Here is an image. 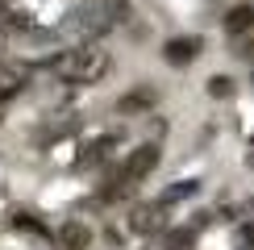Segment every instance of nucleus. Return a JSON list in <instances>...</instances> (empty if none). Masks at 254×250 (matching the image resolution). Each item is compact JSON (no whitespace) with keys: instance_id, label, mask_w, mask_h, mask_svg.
Instances as JSON below:
<instances>
[{"instance_id":"obj_12","label":"nucleus","mask_w":254,"mask_h":250,"mask_svg":"<svg viewBox=\"0 0 254 250\" xmlns=\"http://www.w3.org/2000/svg\"><path fill=\"white\" fill-rule=\"evenodd\" d=\"M17 229H29V234H42V225L34 221V217H25V213H17V221H13Z\"/></svg>"},{"instance_id":"obj_7","label":"nucleus","mask_w":254,"mask_h":250,"mask_svg":"<svg viewBox=\"0 0 254 250\" xmlns=\"http://www.w3.org/2000/svg\"><path fill=\"white\" fill-rule=\"evenodd\" d=\"M163 225V213H158V204H142L133 213V229L137 234H154V229Z\"/></svg>"},{"instance_id":"obj_1","label":"nucleus","mask_w":254,"mask_h":250,"mask_svg":"<svg viewBox=\"0 0 254 250\" xmlns=\"http://www.w3.org/2000/svg\"><path fill=\"white\" fill-rule=\"evenodd\" d=\"M55 71H59V79H67V83H100L113 71V59H109L104 46H75V50H67V55L55 62Z\"/></svg>"},{"instance_id":"obj_4","label":"nucleus","mask_w":254,"mask_h":250,"mask_svg":"<svg viewBox=\"0 0 254 250\" xmlns=\"http://www.w3.org/2000/svg\"><path fill=\"white\" fill-rule=\"evenodd\" d=\"M200 46H204L200 38H171V42L163 46V59L171 62V67H184V62H192V59L200 55Z\"/></svg>"},{"instance_id":"obj_6","label":"nucleus","mask_w":254,"mask_h":250,"mask_svg":"<svg viewBox=\"0 0 254 250\" xmlns=\"http://www.w3.org/2000/svg\"><path fill=\"white\" fill-rule=\"evenodd\" d=\"M246 29H254V8L250 4H234V8H229V13H225V34H246Z\"/></svg>"},{"instance_id":"obj_11","label":"nucleus","mask_w":254,"mask_h":250,"mask_svg":"<svg viewBox=\"0 0 254 250\" xmlns=\"http://www.w3.org/2000/svg\"><path fill=\"white\" fill-rule=\"evenodd\" d=\"M192 242H196V229H175V234H171V250H184Z\"/></svg>"},{"instance_id":"obj_9","label":"nucleus","mask_w":254,"mask_h":250,"mask_svg":"<svg viewBox=\"0 0 254 250\" xmlns=\"http://www.w3.org/2000/svg\"><path fill=\"white\" fill-rule=\"evenodd\" d=\"M229 92H234V79H225V75H213V79H208V96H229Z\"/></svg>"},{"instance_id":"obj_2","label":"nucleus","mask_w":254,"mask_h":250,"mask_svg":"<svg viewBox=\"0 0 254 250\" xmlns=\"http://www.w3.org/2000/svg\"><path fill=\"white\" fill-rule=\"evenodd\" d=\"M158 154H163V150H158L154 142L137 146V150H129V159H125V171H121V175H125V180H129V184L146 180V175H150L154 167H158Z\"/></svg>"},{"instance_id":"obj_3","label":"nucleus","mask_w":254,"mask_h":250,"mask_svg":"<svg viewBox=\"0 0 254 250\" xmlns=\"http://www.w3.org/2000/svg\"><path fill=\"white\" fill-rule=\"evenodd\" d=\"M25 83H29V67H21V62H0V104L21 96Z\"/></svg>"},{"instance_id":"obj_10","label":"nucleus","mask_w":254,"mask_h":250,"mask_svg":"<svg viewBox=\"0 0 254 250\" xmlns=\"http://www.w3.org/2000/svg\"><path fill=\"white\" fill-rule=\"evenodd\" d=\"M146 104H150V92H133V96H125V100H121V109H125V113H133V109H146Z\"/></svg>"},{"instance_id":"obj_8","label":"nucleus","mask_w":254,"mask_h":250,"mask_svg":"<svg viewBox=\"0 0 254 250\" xmlns=\"http://www.w3.org/2000/svg\"><path fill=\"white\" fill-rule=\"evenodd\" d=\"M188 192H196V180H179L171 192H163V204H171V200H184Z\"/></svg>"},{"instance_id":"obj_13","label":"nucleus","mask_w":254,"mask_h":250,"mask_svg":"<svg viewBox=\"0 0 254 250\" xmlns=\"http://www.w3.org/2000/svg\"><path fill=\"white\" fill-rule=\"evenodd\" d=\"M242 242H246V246H250V242H254V221H250V225H246V229H242Z\"/></svg>"},{"instance_id":"obj_5","label":"nucleus","mask_w":254,"mask_h":250,"mask_svg":"<svg viewBox=\"0 0 254 250\" xmlns=\"http://www.w3.org/2000/svg\"><path fill=\"white\" fill-rule=\"evenodd\" d=\"M59 242L67 246V250H88L92 246V229L83 225V221H67L59 229Z\"/></svg>"}]
</instances>
